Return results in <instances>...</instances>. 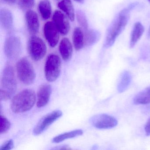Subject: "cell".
I'll use <instances>...</instances> for the list:
<instances>
[{
    "label": "cell",
    "instance_id": "ba28073f",
    "mask_svg": "<svg viewBox=\"0 0 150 150\" xmlns=\"http://www.w3.org/2000/svg\"><path fill=\"white\" fill-rule=\"evenodd\" d=\"M91 124L98 129H108L114 128L117 124L115 117L107 114H102L92 117L90 120Z\"/></svg>",
    "mask_w": 150,
    "mask_h": 150
},
{
    "label": "cell",
    "instance_id": "2e32d148",
    "mask_svg": "<svg viewBox=\"0 0 150 150\" xmlns=\"http://www.w3.org/2000/svg\"><path fill=\"white\" fill-rule=\"evenodd\" d=\"M144 32V28L141 23L136 22L134 24L131 34L130 48H132L137 44Z\"/></svg>",
    "mask_w": 150,
    "mask_h": 150
},
{
    "label": "cell",
    "instance_id": "484cf974",
    "mask_svg": "<svg viewBox=\"0 0 150 150\" xmlns=\"http://www.w3.org/2000/svg\"><path fill=\"white\" fill-rule=\"evenodd\" d=\"M18 1L20 6L23 9L29 10L35 6V0H18Z\"/></svg>",
    "mask_w": 150,
    "mask_h": 150
},
{
    "label": "cell",
    "instance_id": "cb8c5ba5",
    "mask_svg": "<svg viewBox=\"0 0 150 150\" xmlns=\"http://www.w3.org/2000/svg\"><path fill=\"white\" fill-rule=\"evenodd\" d=\"M77 21L79 25L85 30H88V23L86 15L83 11L79 10L76 13Z\"/></svg>",
    "mask_w": 150,
    "mask_h": 150
},
{
    "label": "cell",
    "instance_id": "f1b7e54d",
    "mask_svg": "<svg viewBox=\"0 0 150 150\" xmlns=\"http://www.w3.org/2000/svg\"><path fill=\"white\" fill-rule=\"evenodd\" d=\"M53 149H55V150H69V149H71V148L69 147L68 146L64 145H61L57 146V147L53 148Z\"/></svg>",
    "mask_w": 150,
    "mask_h": 150
},
{
    "label": "cell",
    "instance_id": "8992f818",
    "mask_svg": "<svg viewBox=\"0 0 150 150\" xmlns=\"http://www.w3.org/2000/svg\"><path fill=\"white\" fill-rule=\"evenodd\" d=\"M61 66V59L58 55L51 54L48 56L45 68V78L47 81L52 82L59 78Z\"/></svg>",
    "mask_w": 150,
    "mask_h": 150
},
{
    "label": "cell",
    "instance_id": "4dcf8cb0",
    "mask_svg": "<svg viewBox=\"0 0 150 150\" xmlns=\"http://www.w3.org/2000/svg\"><path fill=\"white\" fill-rule=\"evenodd\" d=\"M74 1L80 3H83L84 1V0H74Z\"/></svg>",
    "mask_w": 150,
    "mask_h": 150
},
{
    "label": "cell",
    "instance_id": "5bb4252c",
    "mask_svg": "<svg viewBox=\"0 0 150 150\" xmlns=\"http://www.w3.org/2000/svg\"><path fill=\"white\" fill-rule=\"evenodd\" d=\"M0 23L1 27L6 30H11L13 26V17L11 11L6 8L0 10Z\"/></svg>",
    "mask_w": 150,
    "mask_h": 150
},
{
    "label": "cell",
    "instance_id": "d6986e66",
    "mask_svg": "<svg viewBox=\"0 0 150 150\" xmlns=\"http://www.w3.org/2000/svg\"><path fill=\"white\" fill-rule=\"evenodd\" d=\"M38 8L43 20L46 21L50 18L52 9L51 4L49 0H42L40 1Z\"/></svg>",
    "mask_w": 150,
    "mask_h": 150
},
{
    "label": "cell",
    "instance_id": "603a6c76",
    "mask_svg": "<svg viewBox=\"0 0 150 150\" xmlns=\"http://www.w3.org/2000/svg\"><path fill=\"white\" fill-rule=\"evenodd\" d=\"M83 132L81 129H77L72 131L69 132H65L63 134H60L54 137L52 139V142L55 143H58L62 142L65 139H68L73 138L78 136H81L83 134Z\"/></svg>",
    "mask_w": 150,
    "mask_h": 150
},
{
    "label": "cell",
    "instance_id": "5b68a950",
    "mask_svg": "<svg viewBox=\"0 0 150 150\" xmlns=\"http://www.w3.org/2000/svg\"><path fill=\"white\" fill-rule=\"evenodd\" d=\"M28 50L30 57L35 61L42 59L47 52V47L43 40L35 35L29 39Z\"/></svg>",
    "mask_w": 150,
    "mask_h": 150
},
{
    "label": "cell",
    "instance_id": "ffe728a7",
    "mask_svg": "<svg viewBox=\"0 0 150 150\" xmlns=\"http://www.w3.org/2000/svg\"><path fill=\"white\" fill-rule=\"evenodd\" d=\"M100 36V33L96 30H87L85 34V45L87 46L93 45L99 41Z\"/></svg>",
    "mask_w": 150,
    "mask_h": 150
},
{
    "label": "cell",
    "instance_id": "6da1fadb",
    "mask_svg": "<svg viewBox=\"0 0 150 150\" xmlns=\"http://www.w3.org/2000/svg\"><path fill=\"white\" fill-rule=\"evenodd\" d=\"M131 9L129 7L121 10L109 26L103 45L105 48L108 49L113 46L117 38L125 29L129 20Z\"/></svg>",
    "mask_w": 150,
    "mask_h": 150
},
{
    "label": "cell",
    "instance_id": "8fae6325",
    "mask_svg": "<svg viewBox=\"0 0 150 150\" xmlns=\"http://www.w3.org/2000/svg\"><path fill=\"white\" fill-rule=\"evenodd\" d=\"M52 20L60 34L66 35L69 33L70 29L69 18L59 10H56L53 14Z\"/></svg>",
    "mask_w": 150,
    "mask_h": 150
},
{
    "label": "cell",
    "instance_id": "277c9868",
    "mask_svg": "<svg viewBox=\"0 0 150 150\" xmlns=\"http://www.w3.org/2000/svg\"><path fill=\"white\" fill-rule=\"evenodd\" d=\"M16 70L18 78L23 84L29 85L35 81L36 78L35 69L27 58H23L18 61Z\"/></svg>",
    "mask_w": 150,
    "mask_h": 150
},
{
    "label": "cell",
    "instance_id": "52a82bcc",
    "mask_svg": "<svg viewBox=\"0 0 150 150\" xmlns=\"http://www.w3.org/2000/svg\"><path fill=\"white\" fill-rule=\"evenodd\" d=\"M4 50L8 58L11 59L17 58L21 50V43L20 38L14 35L8 36L5 41Z\"/></svg>",
    "mask_w": 150,
    "mask_h": 150
},
{
    "label": "cell",
    "instance_id": "7402d4cb",
    "mask_svg": "<svg viewBox=\"0 0 150 150\" xmlns=\"http://www.w3.org/2000/svg\"><path fill=\"white\" fill-rule=\"evenodd\" d=\"M135 104H146L150 103V87L139 92L133 99Z\"/></svg>",
    "mask_w": 150,
    "mask_h": 150
},
{
    "label": "cell",
    "instance_id": "d6a6232c",
    "mask_svg": "<svg viewBox=\"0 0 150 150\" xmlns=\"http://www.w3.org/2000/svg\"><path fill=\"white\" fill-rule=\"evenodd\" d=\"M148 1H149V2H150V0H148Z\"/></svg>",
    "mask_w": 150,
    "mask_h": 150
},
{
    "label": "cell",
    "instance_id": "3957f363",
    "mask_svg": "<svg viewBox=\"0 0 150 150\" xmlns=\"http://www.w3.org/2000/svg\"><path fill=\"white\" fill-rule=\"evenodd\" d=\"M16 88L17 84L13 69L12 66L8 64L3 71L1 78V100H9L15 93Z\"/></svg>",
    "mask_w": 150,
    "mask_h": 150
},
{
    "label": "cell",
    "instance_id": "ac0fdd59",
    "mask_svg": "<svg viewBox=\"0 0 150 150\" xmlns=\"http://www.w3.org/2000/svg\"><path fill=\"white\" fill-rule=\"evenodd\" d=\"M72 39L76 50H80L83 48L85 45V35L80 28H76L74 30Z\"/></svg>",
    "mask_w": 150,
    "mask_h": 150
},
{
    "label": "cell",
    "instance_id": "83f0119b",
    "mask_svg": "<svg viewBox=\"0 0 150 150\" xmlns=\"http://www.w3.org/2000/svg\"><path fill=\"white\" fill-rule=\"evenodd\" d=\"M145 132L146 136H150V117L145 125Z\"/></svg>",
    "mask_w": 150,
    "mask_h": 150
},
{
    "label": "cell",
    "instance_id": "4fadbf2b",
    "mask_svg": "<svg viewBox=\"0 0 150 150\" xmlns=\"http://www.w3.org/2000/svg\"><path fill=\"white\" fill-rule=\"evenodd\" d=\"M52 92V88L50 85H43L40 87L37 94V105L38 108H43L48 104Z\"/></svg>",
    "mask_w": 150,
    "mask_h": 150
},
{
    "label": "cell",
    "instance_id": "4316f807",
    "mask_svg": "<svg viewBox=\"0 0 150 150\" xmlns=\"http://www.w3.org/2000/svg\"><path fill=\"white\" fill-rule=\"evenodd\" d=\"M14 147L13 141L12 139H10L4 143L0 148L1 150H9L13 149Z\"/></svg>",
    "mask_w": 150,
    "mask_h": 150
},
{
    "label": "cell",
    "instance_id": "d4e9b609",
    "mask_svg": "<svg viewBox=\"0 0 150 150\" xmlns=\"http://www.w3.org/2000/svg\"><path fill=\"white\" fill-rule=\"evenodd\" d=\"M11 127V123L8 120L3 116H1V134L7 132Z\"/></svg>",
    "mask_w": 150,
    "mask_h": 150
},
{
    "label": "cell",
    "instance_id": "7a4b0ae2",
    "mask_svg": "<svg viewBox=\"0 0 150 150\" xmlns=\"http://www.w3.org/2000/svg\"><path fill=\"white\" fill-rule=\"evenodd\" d=\"M36 95L35 92L26 89L17 94L12 100L11 108L15 113H21L30 110L35 105Z\"/></svg>",
    "mask_w": 150,
    "mask_h": 150
},
{
    "label": "cell",
    "instance_id": "f546056e",
    "mask_svg": "<svg viewBox=\"0 0 150 150\" xmlns=\"http://www.w3.org/2000/svg\"><path fill=\"white\" fill-rule=\"evenodd\" d=\"M5 2L9 4H14L16 3V0H4Z\"/></svg>",
    "mask_w": 150,
    "mask_h": 150
},
{
    "label": "cell",
    "instance_id": "30bf717a",
    "mask_svg": "<svg viewBox=\"0 0 150 150\" xmlns=\"http://www.w3.org/2000/svg\"><path fill=\"white\" fill-rule=\"evenodd\" d=\"M44 33L49 45L54 48L57 45L59 39V32L54 23L48 22L45 24Z\"/></svg>",
    "mask_w": 150,
    "mask_h": 150
},
{
    "label": "cell",
    "instance_id": "9a60e30c",
    "mask_svg": "<svg viewBox=\"0 0 150 150\" xmlns=\"http://www.w3.org/2000/svg\"><path fill=\"white\" fill-rule=\"evenodd\" d=\"M59 51L62 58L64 61H68L71 58L73 54V47L68 38H63L59 45Z\"/></svg>",
    "mask_w": 150,
    "mask_h": 150
},
{
    "label": "cell",
    "instance_id": "9c48e42d",
    "mask_svg": "<svg viewBox=\"0 0 150 150\" xmlns=\"http://www.w3.org/2000/svg\"><path fill=\"white\" fill-rule=\"evenodd\" d=\"M62 115L61 110H56L45 115L38 122L33 131L35 135H38L43 132L51 125Z\"/></svg>",
    "mask_w": 150,
    "mask_h": 150
},
{
    "label": "cell",
    "instance_id": "44dd1931",
    "mask_svg": "<svg viewBox=\"0 0 150 150\" xmlns=\"http://www.w3.org/2000/svg\"><path fill=\"white\" fill-rule=\"evenodd\" d=\"M132 75L128 71H125L121 77L117 85V90L119 93H122L127 90L132 81Z\"/></svg>",
    "mask_w": 150,
    "mask_h": 150
},
{
    "label": "cell",
    "instance_id": "1f68e13d",
    "mask_svg": "<svg viewBox=\"0 0 150 150\" xmlns=\"http://www.w3.org/2000/svg\"><path fill=\"white\" fill-rule=\"evenodd\" d=\"M148 36L150 37V27L149 28V30H148Z\"/></svg>",
    "mask_w": 150,
    "mask_h": 150
},
{
    "label": "cell",
    "instance_id": "7c38bea8",
    "mask_svg": "<svg viewBox=\"0 0 150 150\" xmlns=\"http://www.w3.org/2000/svg\"><path fill=\"white\" fill-rule=\"evenodd\" d=\"M25 18L27 28L29 33L33 35L37 34L40 28V22L36 13L29 9L26 12Z\"/></svg>",
    "mask_w": 150,
    "mask_h": 150
},
{
    "label": "cell",
    "instance_id": "e0dca14e",
    "mask_svg": "<svg viewBox=\"0 0 150 150\" xmlns=\"http://www.w3.org/2000/svg\"><path fill=\"white\" fill-rule=\"evenodd\" d=\"M58 6L66 15L71 21L75 19V13L72 2L71 0H62L58 4Z\"/></svg>",
    "mask_w": 150,
    "mask_h": 150
}]
</instances>
